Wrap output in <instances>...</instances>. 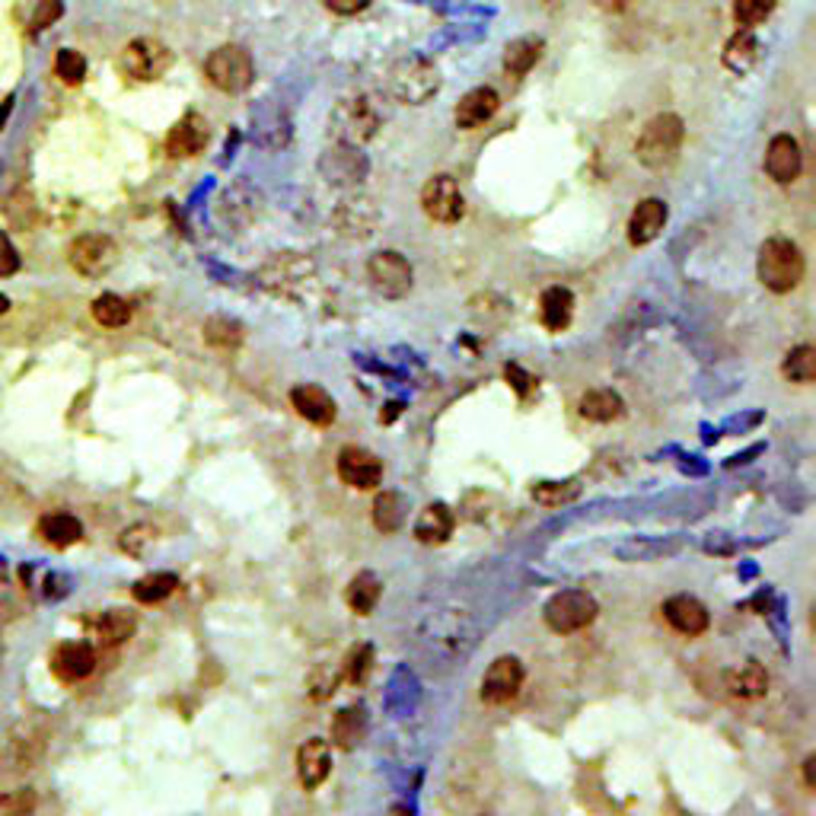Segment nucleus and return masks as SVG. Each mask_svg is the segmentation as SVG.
<instances>
[{"label": "nucleus", "mask_w": 816, "mask_h": 816, "mask_svg": "<svg viewBox=\"0 0 816 816\" xmlns=\"http://www.w3.org/2000/svg\"><path fill=\"white\" fill-rule=\"evenodd\" d=\"M389 90L392 97L405 105H425L428 99L440 90V77L434 71L431 61L425 58H402L392 71H389Z\"/></svg>", "instance_id": "nucleus-3"}, {"label": "nucleus", "mask_w": 816, "mask_h": 816, "mask_svg": "<svg viewBox=\"0 0 816 816\" xmlns=\"http://www.w3.org/2000/svg\"><path fill=\"white\" fill-rule=\"evenodd\" d=\"M90 628L99 648H118L138 631V616L131 610H105L93 619Z\"/></svg>", "instance_id": "nucleus-22"}, {"label": "nucleus", "mask_w": 816, "mask_h": 816, "mask_svg": "<svg viewBox=\"0 0 816 816\" xmlns=\"http://www.w3.org/2000/svg\"><path fill=\"white\" fill-rule=\"evenodd\" d=\"M524 686V664L517 657H498L481 676V699L488 705L511 702Z\"/></svg>", "instance_id": "nucleus-13"}, {"label": "nucleus", "mask_w": 816, "mask_h": 816, "mask_svg": "<svg viewBox=\"0 0 816 816\" xmlns=\"http://www.w3.org/2000/svg\"><path fill=\"white\" fill-rule=\"evenodd\" d=\"M0 664H3V641H0Z\"/></svg>", "instance_id": "nucleus-49"}, {"label": "nucleus", "mask_w": 816, "mask_h": 816, "mask_svg": "<svg viewBox=\"0 0 816 816\" xmlns=\"http://www.w3.org/2000/svg\"><path fill=\"white\" fill-rule=\"evenodd\" d=\"M36 529H39V536H42L49 545H54V549H67V545L80 542V536H84V524H80L74 514H64V511L46 514Z\"/></svg>", "instance_id": "nucleus-29"}, {"label": "nucleus", "mask_w": 816, "mask_h": 816, "mask_svg": "<svg viewBox=\"0 0 816 816\" xmlns=\"http://www.w3.org/2000/svg\"><path fill=\"white\" fill-rule=\"evenodd\" d=\"M332 13L338 16H354V13H361L371 0H323Z\"/></svg>", "instance_id": "nucleus-45"}, {"label": "nucleus", "mask_w": 816, "mask_h": 816, "mask_svg": "<svg viewBox=\"0 0 816 816\" xmlns=\"http://www.w3.org/2000/svg\"><path fill=\"white\" fill-rule=\"evenodd\" d=\"M600 616V603L587 590H562L545 603V625L558 635H575L593 625Z\"/></svg>", "instance_id": "nucleus-7"}, {"label": "nucleus", "mask_w": 816, "mask_h": 816, "mask_svg": "<svg viewBox=\"0 0 816 816\" xmlns=\"http://www.w3.org/2000/svg\"><path fill=\"white\" fill-rule=\"evenodd\" d=\"M208 138H211V131H208L204 115L189 112V115H183V118L173 125V131L166 135V153H170L173 160H186V156L201 153V150L208 147Z\"/></svg>", "instance_id": "nucleus-16"}, {"label": "nucleus", "mask_w": 816, "mask_h": 816, "mask_svg": "<svg viewBox=\"0 0 816 816\" xmlns=\"http://www.w3.org/2000/svg\"><path fill=\"white\" fill-rule=\"evenodd\" d=\"M16 252H13V246L7 242V237L0 234V275H13L16 272Z\"/></svg>", "instance_id": "nucleus-46"}, {"label": "nucleus", "mask_w": 816, "mask_h": 816, "mask_svg": "<svg viewBox=\"0 0 816 816\" xmlns=\"http://www.w3.org/2000/svg\"><path fill=\"white\" fill-rule=\"evenodd\" d=\"M580 415L587 418V422H600V425H606V422H616V418H623L625 412V402L619 392H613V389H590V392H583L580 396Z\"/></svg>", "instance_id": "nucleus-27"}, {"label": "nucleus", "mask_w": 816, "mask_h": 816, "mask_svg": "<svg viewBox=\"0 0 816 816\" xmlns=\"http://www.w3.org/2000/svg\"><path fill=\"white\" fill-rule=\"evenodd\" d=\"M775 10V0H737L733 3V20L740 29H756L763 26Z\"/></svg>", "instance_id": "nucleus-38"}, {"label": "nucleus", "mask_w": 816, "mask_h": 816, "mask_svg": "<svg viewBox=\"0 0 816 816\" xmlns=\"http://www.w3.org/2000/svg\"><path fill=\"white\" fill-rule=\"evenodd\" d=\"M259 278H262L265 288L281 293V297H300L316 281V268L300 252H278L262 265Z\"/></svg>", "instance_id": "nucleus-5"}, {"label": "nucleus", "mask_w": 816, "mask_h": 816, "mask_svg": "<svg viewBox=\"0 0 816 816\" xmlns=\"http://www.w3.org/2000/svg\"><path fill=\"white\" fill-rule=\"evenodd\" d=\"M204 77L221 90V93H242L252 77H255V64L252 54L242 46H221L208 54L204 61Z\"/></svg>", "instance_id": "nucleus-4"}, {"label": "nucleus", "mask_w": 816, "mask_h": 816, "mask_svg": "<svg viewBox=\"0 0 816 816\" xmlns=\"http://www.w3.org/2000/svg\"><path fill=\"white\" fill-rule=\"evenodd\" d=\"M51 670L61 682H84L97 673V651L87 641L61 644L51 657Z\"/></svg>", "instance_id": "nucleus-14"}, {"label": "nucleus", "mask_w": 816, "mask_h": 816, "mask_svg": "<svg viewBox=\"0 0 816 816\" xmlns=\"http://www.w3.org/2000/svg\"><path fill=\"white\" fill-rule=\"evenodd\" d=\"M54 74H58L67 87H77V84H84V77H87V58H84L80 51L61 49L58 51V58H54Z\"/></svg>", "instance_id": "nucleus-39"}, {"label": "nucleus", "mask_w": 816, "mask_h": 816, "mask_svg": "<svg viewBox=\"0 0 816 816\" xmlns=\"http://www.w3.org/2000/svg\"><path fill=\"white\" fill-rule=\"evenodd\" d=\"M67 262L77 275L84 278H102L115 268L118 262V246L112 237H102V234H87V237H77L67 249Z\"/></svg>", "instance_id": "nucleus-9"}, {"label": "nucleus", "mask_w": 816, "mask_h": 816, "mask_svg": "<svg viewBox=\"0 0 816 816\" xmlns=\"http://www.w3.org/2000/svg\"><path fill=\"white\" fill-rule=\"evenodd\" d=\"M453 527H456V517L447 504H428L418 520H415V539L425 542V545H443L450 536H453Z\"/></svg>", "instance_id": "nucleus-24"}, {"label": "nucleus", "mask_w": 816, "mask_h": 816, "mask_svg": "<svg viewBox=\"0 0 816 816\" xmlns=\"http://www.w3.org/2000/svg\"><path fill=\"white\" fill-rule=\"evenodd\" d=\"M336 221H338V227H341L348 237L364 240V237H371V234H374V227H377V208H374L371 201H364V198H357V201H344V204L338 208Z\"/></svg>", "instance_id": "nucleus-28"}, {"label": "nucleus", "mask_w": 816, "mask_h": 816, "mask_svg": "<svg viewBox=\"0 0 816 816\" xmlns=\"http://www.w3.org/2000/svg\"><path fill=\"white\" fill-rule=\"evenodd\" d=\"M759 61V42L753 29H740L727 46H724V67L733 74H750Z\"/></svg>", "instance_id": "nucleus-30"}, {"label": "nucleus", "mask_w": 816, "mask_h": 816, "mask_svg": "<svg viewBox=\"0 0 816 816\" xmlns=\"http://www.w3.org/2000/svg\"><path fill=\"white\" fill-rule=\"evenodd\" d=\"M664 224H667V204L661 198H644L628 217V242L631 246L654 242L661 237Z\"/></svg>", "instance_id": "nucleus-20"}, {"label": "nucleus", "mask_w": 816, "mask_h": 816, "mask_svg": "<svg viewBox=\"0 0 816 816\" xmlns=\"http://www.w3.org/2000/svg\"><path fill=\"white\" fill-rule=\"evenodd\" d=\"M173 64V51L160 39H135L122 51V71L135 80H160Z\"/></svg>", "instance_id": "nucleus-10"}, {"label": "nucleus", "mask_w": 816, "mask_h": 816, "mask_svg": "<svg viewBox=\"0 0 816 816\" xmlns=\"http://www.w3.org/2000/svg\"><path fill=\"white\" fill-rule=\"evenodd\" d=\"M542 58V39L536 36H524V39H514L507 49H504V71L511 77H524L532 71V64Z\"/></svg>", "instance_id": "nucleus-31"}, {"label": "nucleus", "mask_w": 816, "mask_h": 816, "mask_svg": "<svg viewBox=\"0 0 816 816\" xmlns=\"http://www.w3.org/2000/svg\"><path fill=\"white\" fill-rule=\"evenodd\" d=\"M204 341H208V344H214V348L230 351V348H237V344L242 341V326L237 323V319L214 316V319H208V326H204Z\"/></svg>", "instance_id": "nucleus-37"}, {"label": "nucleus", "mask_w": 816, "mask_h": 816, "mask_svg": "<svg viewBox=\"0 0 816 816\" xmlns=\"http://www.w3.org/2000/svg\"><path fill=\"white\" fill-rule=\"evenodd\" d=\"M371 667V648H357V651H351V657H348V679L351 682H361L364 679V673Z\"/></svg>", "instance_id": "nucleus-43"}, {"label": "nucleus", "mask_w": 816, "mask_h": 816, "mask_svg": "<svg viewBox=\"0 0 816 816\" xmlns=\"http://www.w3.org/2000/svg\"><path fill=\"white\" fill-rule=\"evenodd\" d=\"M804 170V153H801V145L791 138V135H775L768 141L766 150V173L768 179H775L778 186H788L801 176Z\"/></svg>", "instance_id": "nucleus-15"}, {"label": "nucleus", "mask_w": 816, "mask_h": 816, "mask_svg": "<svg viewBox=\"0 0 816 816\" xmlns=\"http://www.w3.org/2000/svg\"><path fill=\"white\" fill-rule=\"evenodd\" d=\"M361 733H364V720H361V712L357 708H344L338 712L336 720H332V743L341 746V750H351L361 743Z\"/></svg>", "instance_id": "nucleus-36"}, {"label": "nucleus", "mask_w": 816, "mask_h": 816, "mask_svg": "<svg viewBox=\"0 0 816 816\" xmlns=\"http://www.w3.org/2000/svg\"><path fill=\"white\" fill-rule=\"evenodd\" d=\"M781 374H784V380H791V384H814L816 380V351L811 344H801V348H794L788 357H784V364H781Z\"/></svg>", "instance_id": "nucleus-35"}, {"label": "nucleus", "mask_w": 816, "mask_h": 816, "mask_svg": "<svg viewBox=\"0 0 816 816\" xmlns=\"http://www.w3.org/2000/svg\"><path fill=\"white\" fill-rule=\"evenodd\" d=\"M727 692L740 702H753L763 699L768 692V673L756 661H743L740 667L727 673Z\"/></svg>", "instance_id": "nucleus-25"}, {"label": "nucleus", "mask_w": 816, "mask_h": 816, "mask_svg": "<svg viewBox=\"0 0 816 816\" xmlns=\"http://www.w3.org/2000/svg\"><path fill=\"white\" fill-rule=\"evenodd\" d=\"M90 310H93V319L105 329H122V326L131 323V303L122 300L118 293H102V297L93 300Z\"/></svg>", "instance_id": "nucleus-33"}, {"label": "nucleus", "mask_w": 816, "mask_h": 816, "mask_svg": "<svg viewBox=\"0 0 816 816\" xmlns=\"http://www.w3.org/2000/svg\"><path fill=\"white\" fill-rule=\"evenodd\" d=\"M7 217H10V224H13V227L29 230V227L36 224V204H33V198H29L26 192L13 194V198H10V204H7Z\"/></svg>", "instance_id": "nucleus-41"}, {"label": "nucleus", "mask_w": 816, "mask_h": 816, "mask_svg": "<svg viewBox=\"0 0 816 816\" xmlns=\"http://www.w3.org/2000/svg\"><path fill=\"white\" fill-rule=\"evenodd\" d=\"M367 278H371L374 290L386 300H402L415 285V272H412L409 259L402 252H396V249H384V252L371 255Z\"/></svg>", "instance_id": "nucleus-8"}, {"label": "nucleus", "mask_w": 816, "mask_h": 816, "mask_svg": "<svg viewBox=\"0 0 816 816\" xmlns=\"http://www.w3.org/2000/svg\"><path fill=\"white\" fill-rule=\"evenodd\" d=\"M498 109H501V97L491 87H476V90H469L466 97L460 99V105L453 112V122L463 131H476Z\"/></svg>", "instance_id": "nucleus-21"}, {"label": "nucleus", "mask_w": 816, "mask_h": 816, "mask_svg": "<svg viewBox=\"0 0 816 816\" xmlns=\"http://www.w3.org/2000/svg\"><path fill=\"white\" fill-rule=\"evenodd\" d=\"M405 511H409V504H405V498H402L399 491H380V494L374 498V527L380 529V532H396V529H402V524H405Z\"/></svg>", "instance_id": "nucleus-32"}, {"label": "nucleus", "mask_w": 816, "mask_h": 816, "mask_svg": "<svg viewBox=\"0 0 816 816\" xmlns=\"http://www.w3.org/2000/svg\"><path fill=\"white\" fill-rule=\"evenodd\" d=\"M575 494H577L575 481H542V485H536V488H532V498H536L539 504H549V507L562 504V501H572Z\"/></svg>", "instance_id": "nucleus-40"}, {"label": "nucleus", "mask_w": 816, "mask_h": 816, "mask_svg": "<svg viewBox=\"0 0 816 816\" xmlns=\"http://www.w3.org/2000/svg\"><path fill=\"white\" fill-rule=\"evenodd\" d=\"M176 587H179V577L170 575V572H153V575L141 577L138 583H135V600L138 603H145V606H153V603H163L166 597H173L176 593Z\"/></svg>", "instance_id": "nucleus-34"}, {"label": "nucleus", "mask_w": 816, "mask_h": 816, "mask_svg": "<svg viewBox=\"0 0 816 816\" xmlns=\"http://www.w3.org/2000/svg\"><path fill=\"white\" fill-rule=\"evenodd\" d=\"M572 316H575V293L572 290L562 288V285L542 290L539 319L549 332H565L572 326Z\"/></svg>", "instance_id": "nucleus-23"}, {"label": "nucleus", "mask_w": 816, "mask_h": 816, "mask_svg": "<svg viewBox=\"0 0 816 816\" xmlns=\"http://www.w3.org/2000/svg\"><path fill=\"white\" fill-rule=\"evenodd\" d=\"M58 16H61V3L58 0H42L39 10H36V16H33V29H49Z\"/></svg>", "instance_id": "nucleus-44"}, {"label": "nucleus", "mask_w": 816, "mask_h": 816, "mask_svg": "<svg viewBox=\"0 0 816 816\" xmlns=\"http://www.w3.org/2000/svg\"><path fill=\"white\" fill-rule=\"evenodd\" d=\"M682 138H686L682 118L673 115V112H664V115L651 118V122L644 125V131L638 135L635 156H638V163H644L648 170H664V166H670L673 160L679 156Z\"/></svg>", "instance_id": "nucleus-2"}, {"label": "nucleus", "mask_w": 816, "mask_h": 816, "mask_svg": "<svg viewBox=\"0 0 816 816\" xmlns=\"http://www.w3.org/2000/svg\"><path fill=\"white\" fill-rule=\"evenodd\" d=\"M338 479L344 481L348 488H357V491H371L384 481V463L377 453L364 450V447H344L338 453Z\"/></svg>", "instance_id": "nucleus-12"}, {"label": "nucleus", "mask_w": 816, "mask_h": 816, "mask_svg": "<svg viewBox=\"0 0 816 816\" xmlns=\"http://www.w3.org/2000/svg\"><path fill=\"white\" fill-rule=\"evenodd\" d=\"M290 405L297 409L300 418H306L310 425H319V428L332 425L338 415L336 399H332L323 386L313 384H303L297 386V389H290Z\"/></svg>", "instance_id": "nucleus-17"}, {"label": "nucleus", "mask_w": 816, "mask_h": 816, "mask_svg": "<svg viewBox=\"0 0 816 816\" xmlns=\"http://www.w3.org/2000/svg\"><path fill=\"white\" fill-rule=\"evenodd\" d=\"M422 208L437 224H456L466 214V198L453 176H434L422 189Z\"/></svg>", "instance_id": "nucleus-11"}, {"label": "nucleus", "mask_w": 816, "mask_h": 816, "mask_svg": "<svg viewBox=\"0 0 816 816\" xmlns=\"http://www.w3.org/2000/svg\"><path fill=\"white\" fill-rule=\"evenodd\" d=\"M329 128L341 145L357 147L364 141H371L380 128V115L374 109V102L364 97L357 99H341L329 118Z\"/></svg>", "instance_id": "nucleus-6"}, {"label": "nucleus", "mask_w": 816, "mask_h": 816, "mask_svg": "<svg viewBox=\"0 0 816 816\" xmlns=\"http://www.w3.org/2000/svg\"><path fill=\"white\" fill-rule=\"evenodd\" d=\"M332 771V750L326 740H306L297 750V778L306 791H316Z\"/></svg>", "instance_id": "nucleus-19"}, {"label": "nucleus", "mask_w": 816, "mask_h": 816, "mask_svg": "<svg viewBox=\"0 0 816 816\" xmlns=\"http://www.w3.org/2000/svg\"><path fill=\"white\" fill-rule=\"evenodd\" d=\"M804 272H807V265H804L798 242H791L788 237H768L759 246L756 275H759L763 288L771 293H791L794 288H801Z\"/></svg>", "instance_id": "nucleus-1"}, {"label": "nucleus", "mask_w": 816, "mask_h": 816, "mask_svg": "<svg viewBox=\"0 0 816 816\" xmlns=\"http://www.w3.org/2000/svg\"><path fill=\"white\" fill-rule=\"evenodd\" d=\"M7 310H10V300H7V297H3V293H0V316H3V313H7Z\"/></svg>", "instance_id": "nucleus-48"}, {"label": "nucleus", "mask_w": 816, "mask_h": 816, "mask_svg": "<svg viewBox=\"0 0 816 816\" xmlns=\"http://www.w3.org/2000/svg\"><path fill=\"white\" fill-rule=\"evenodd\" d=\"M664 619H667L679 635H689V638L708 631V625H712V616H708L705 603L695 600V597H689V593L670 597V600L664 603Z\"/></svg>", "instance_id": "nucleus-18"}, {"label": "nucleus", "mask_w": 816, "mask_h": 816, "mask_svg": "<svg viewBox=\"0 0 816 816\" xmlns=\"http://www.w3.org/2000/svg\"><path fill=\"white\" fill-rule=\"evenodd\" d=\"M380 597H384V583H380V577L371 575V572L354 575L351 577V583L344 587V603H348V610L357 613V616H371V613L377 610Z\"/></svg>", "instance_id": "nucleus-26"}, {"label": "nucleus", "mask_w": 816, "mask_h": 816, "mask_svg": "<svg viewBox=\"0 0 816 816\" xmlns=\"http://www.w3.org/2000/svg\"><path fill=\"white\" fill-rule=\"evenodd\" d=\"M153 539H156V529L147 527V524H138V527L122 532L118 545H122V552H128V555H145L147 549L153 545Z\"/></svg>", "instance_id": "nucleus-42"}, {"label": "nucleus", "mask_w": 816, "mask_h": 816, "mask_svg": "<svg viewBox=\"0 0 816 816\" xmlns=\"http://www.w3.org/2000/svg\"><path fill=\"white\" fill-rule=\"evenodd\" d=\"M814 766H816V756H807V759H804V781H807V788H811V791L816 788Z\"/></svg>", "instance_id": "nucleus-47"}]
</instances>
